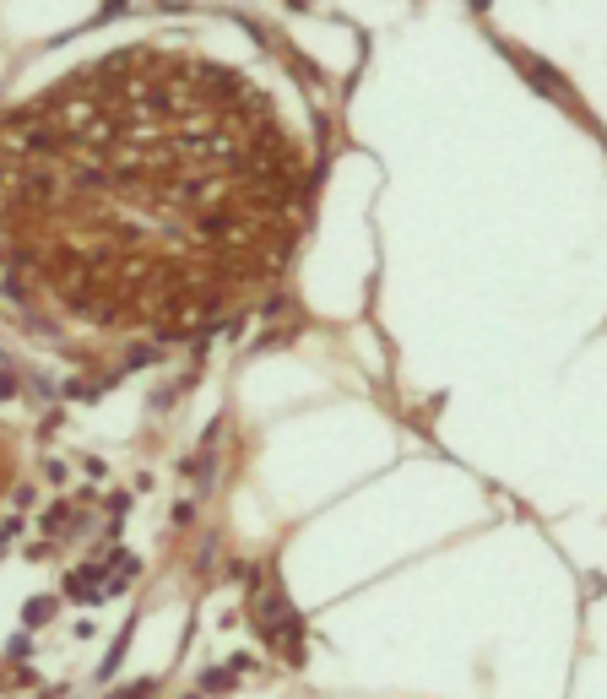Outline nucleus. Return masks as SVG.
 Wrapping results in <instances>:
<instances>
[{
	"label": "nucleus",
	"mask_w": 607,
	"mask_h": 699,
	"mask_svg": "<svg viewBox=\"0 0 607 699\" xmlns=\"http://www.w3.org/2000/svg\"><path fill=\"white\" fill-rule=\"evenodd\" d=\"M65 591H71V597H103V580H98V569H76V575L65 580Z\"/></svg>",
	"instance_id": "obj_1"
},
{
	"label": "nucleus",
	"mask_w": 607,
	"mask_h": 699,
	"mask_svg": "<svg viewBox=\"0 0 607 699\" xmlns=\"http://www.w3.org/2000/svg\"><path fill=\"white\" fill-rule=\"evenodd\" d=\"M49 618H55V597H33V602H27V613H22V623L39 629V623H49Z\"/></svg>",
	"instance_id": "obj_2"
},
{
	"label": "nucleus",
	"mask_w": 607,
	"mask_h": 699,
	"mask_svg": "<svg viewBox=\"0 0 607 699\" xmlns=\"http://www.w3.org/2000/svg\"><path fill=\"white\" fill-rule=\"evenodd\" d=\"M65 520H71V504H55V510L43 515L39 526H43V532H49V537H60V532H65Z\"/></svg>",
	"instance_id": "obj_3"
},
{
	"label": "nucleus",
	"mask_w": 607,
	"mask_h": 699,
	"mask_svg": "<svg viewBox=\"0 0 607 699\" xmlns=\"http://www.w3.org/2000/svg\"><path fill=\"white\" fill-rule=\"evenodd\" d=\"M152 694V683H136V688H125V694H114V699H146Z\"/></svg>",
	"instance_id": "obj_4"
}]
</instances>
